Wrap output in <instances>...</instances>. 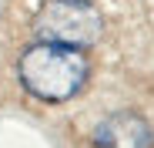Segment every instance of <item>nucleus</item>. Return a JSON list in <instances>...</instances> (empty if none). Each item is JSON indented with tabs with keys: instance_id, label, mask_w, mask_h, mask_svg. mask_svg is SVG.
I'll return each instance as SVG.
<instances>
[{
	"instance_id": "1",
	"label": "nucleus",
	"mask_w": 154,
	"mask_h": 148,
	"mask_svg": "<svg viewBox=\"0 0 154 148\" xmlns=\"http://www.w3.org/2000/svg\"><path fill=\"white\" fill-rule=\"evenodd\" d=\"M17 78L30 98L44 105H64L91 81V61L81 47L37 40L17 61Z\"/></svg>"
},
{
	"instance_id": "2",
	"label": "nucleus",
	"mask_w": 154,
	"mask_h": 148,
	"mask_svg": "<svg viewBox=\"0 0 154 148\" xmlns=\"http://www.w3.org/2000/svg\"><path fill=\"white\" fill-rule=\"evenodd\" d=\"M34 34L37 40L87 51L104 37V17L87 0H47L34 17Z\"/></svg>"
},
{
	"instance_id": "3",
	"label": "nucleus",
	"mask_w": 154,
	"mask_h": 148,
	"mask_svg": "<svg viewBox=\"0 0 154 148\" xmlns=\"http://www.w3.org/2000/svg\"><path fill=\"white\" fill-rule=\"evenodd\" d=\"M94 148H154V128L137 111L107 114L91 135Z\"/></svg>"
}]
</instances>
